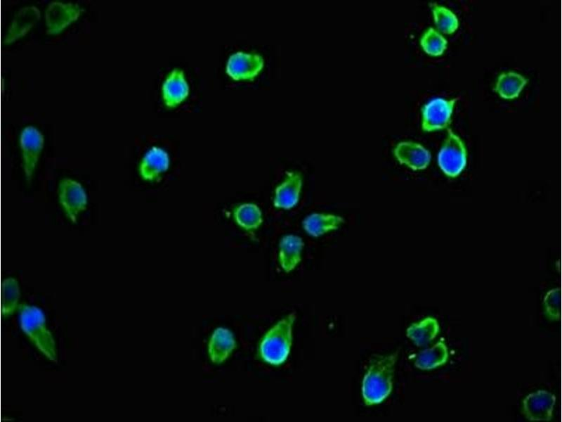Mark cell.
Here are the masks:
<instances>
[{
    "mask_svg": "<svg viewBox=\"0 0 562 422\" xmlns=\"http://www.w3.org/2000/svg\"><path fill=\"white\" fill-rule=\"evenodd\" d=\"M235 222L246 230L257 229L262 223L260 208L253 203H244L237 207L233 212Z\"/></svg>",
    "mask_w": 562,
    "mask_h": 422,
    "instance_id": "obj_22",
    "label": "cell"
},
{
    "mask_svg": "<svg viewBox=\"0 0 562 422\" xmlns=\"http://www.w3.org/2000/svg\"><path fill=\"white\" fill-rule=\"evenodd\" d=\"M393 154L400 164H405L413 170L427 167L431 161V153L423 146L412 141H401L393 149Z\"/></svg>",
    "mask_w": 562,
    "mask_h": 422,
    "instance_id": "obj_11",
    "label": "cell"
},
{
    "mask_svg": "<svg viewBox=\"0 0 562 422\" xmlns=\"http://www.w3.org/2000/svg\"><path fill=\"white\" fill-rule=\"evenodd\" d=\"M162 98L169 108H174L189 95V86L183 71L175 68L167 75L162 88Z\"/></svg>",
    "mask_w": 562,
    "mask_h": 422,
    "instance_id": "obj_13",
    "label": "cell"
},
{
    "mask_svg": "<svg viewBox=\"0 0 562 422\" xmlns=\"http://www.w3.org/2000/svg\"><path fill=\"white\" fill-rule=\"evenodd\" d=\"M41 15L35 6L21 8L13 18L5 37V43L8 44L25 35L37 23Z\"/></svg>",
    "mask_w": 562,
    "mask_h": 422,
    "instance_id": "obj_14",
    "label": "cell"
},
{
    "mask_svg": "<svg viewBox=\"0 0 562 422\" xmlns=\"http://www.w3.org/2000/svg\"><path fill=\"white\" fill-rule=\"evenodd\" d=\"M301 188V174L298 172H288L285 179L275 188L274 206L285 210L294 207L299 200Z\"/></svg>",
    "mask_w": 562,
    "mask_h": 422,
    "instance_id": "obj_12",
    "label": "cell"
},
{
    "mask_svg": "<svg viewBox=\"0 0 562 422\" xmlns=\"http://www.w3.org/2000/svg\"><path fill=\"white\" fill-rule=\"evenodd\" d=\"M398 355V351H396L371 359L362 384V395L367 406L378 404L391 394Z\"/></svg>",
    "mask_w": 562,
    "mask_h": 422,
    "instance_id": "obj_1",
    "label": "cell"
},
{
    "mask_svg": "<svg viewBox=\"0 0 562 422\" xmlns=\"http://www.w3.org/2000/svg\"><path fill=\"white\" fill-rule=\"evenodd\" d=\"M18 309L23 332L44 356L52 362H56L55 341L46 327L43 312L37 307L26 303H20Z\"/></svg>",
    "mask_w": 562,
    "mask_h": 422,
    "instance_id": "obj_3",
    "label": "cell"
},
{
    "mask_svg": "<svg viewBox=\"0 0 562 422\" xmlns=\"http://www.w3.org/2000/svg\"><path fill=\"white\" fill-rule=\"evenodd\" d=\"M58 198L67 217L76 223L78 216L86 210L88 203L86 193L77 181L65 177L58 186Z\"/></svg>",
    "mask_w": 562,
    "mask_h": 422,
    "instance_id": "obj_6",
    "label": "cell"
},
{
    "mask_svg": "<svg viewBox=\"0 0 562 422\" xmlns=\"http://www.w3.org/2000/svg\"><path fill=\"white\" fill-rule=\"evenodd\" d=\"M556 396L544 390H539L525 397L522 411L530 421H549L553 417Z\"/></svg>",
    "mask_w": 562,
    "mask_h": 422,
    "instance_id": "obj_9",
    "label": "cell"
},
{
    "mask_svg": "<svg viewBox=\"0 0 562 422\" xmlns=\"http://www.w3.org/2000/svg\"><path fill=\"white\" fill-rule=\"evenodd\" d=\"M435 23L445 34H452L458 28V19L455 14L445 7L430 4Z\"/></svg>",
    "mask_w": 562,
    "mask_h": 422,
    "instance_id": "obj_24",
    "label": "cell"
},
{
    "mask_svg": "<svg viewBox=\"0 0 562 422\" xmlns=\"http://www.w3.org/2000/svg\"><path fill=\"white\" fill-rule=\"evenodd\" d=\"M528 82L517 72H503L498 77L494 90L503 98L513 99L519 96Z\"/></svg>",
    "mask_w": 562,
    "mask_h": 422,
    "instance_id": "obj_21",
    "label": "cell"
},
{
    "mask_svg": "<svg viewBox=\"0 0 562 422\" xmlns=\"http://www.w3.org/2000/svg\"><path fill=\"white\" fill-rule=\"evenodd\" d=\"M439 329L438 320L434 317L427 316L410 325L406 330V335L417 347H422L436 338Z\"/></svg>",
    "mask_w": 562,
    "mask_h": 422,
    "instance_id": "obj_19",
    "label": "cell"
},
{
    "mask_svg": "<svg viewBox=\"0 0 562 422\" xmlns=\"http://www.w3.org/2000/svg\"><path fill=\"white\" fill-rule=\"evenodd\" d=\"M447 44L446 39L433 27H429L420 39L424 51L433 56L442 55L447 48Z\"/></svg>",
    "mask_w": 562,
    "mask_h": 422,
    "instance_id": "obj_25",
    "label": "cell"
},
{
    "mask_svg": "<svg viewBox=\"0 0 562 422\" xmlns=\"http://www.w3.org/2000/svg\"><path fill=\"white\" fill-rule=\"evenodd\" d=\"M44 145L43 134L34 126H27L20 135L22 167L27 183L32 180Z\"/></svg>",
    "mask_w": 562,
    "mask_h": 422,
    "instance_id": "obj_5",
    "label": "cell"
},
{
    "mask_svg": "<svg viewBox=\"0 0 562 422\" xmlns=\"http://www.w3.org/2000/svg\"><path fill=\"white\" fill-rule=\"evenodd\" d=\"M344 222L342 217L325 213H313L302 222L305 231L313 237H319L327 232L336 230Z\"/></svg>",
    "mask_w": 562,
    "mask_h": 422,
    "instance_id": "obj_18",
    "label": "cell"
},
{
    "mask_svg": "<svg viewBox=\"0 0 562 422\" xmlns=\"http://www.w3.org/2000/svg\"><path fill=\"white\" fill-rule=\"evenodd\" d=\"M457 100L438 98L424 105L422 108V129L432 132L447 127Z\"/></svg>",
    "mask_w": 562,
    "mask_h": 422,
    "instance_id": "obj_10",
    "label": "cell"
},
{
    "mask_svg": "<svg viewBox=\"0 0 562 422\" xmlns=\"http://www.w3.org/2000/svg\"><path fill=\"white\" fill-rule=\"evenodd\" d=\"M263 65L261 56L238 51L229 57L226 70L233 80H251L260 73Z\"/></svg>",
    "mask_w": 562,
    "mask_h": 422,
    "instance_id": "obj_8",
    "label": "cell"
},
{
    "mask_svg": "<svg viewBox=\"0 0 562 422\" xmlns=\"http://www.w3.org/2000/svg\"><path fill=\"white\" fill-rule=\"evenodd\" d=\"M296 314L292 312L279 321L264 335L259 345L261 359L271 365L278 366L287 359L292 340V326Z\"/></svg>",
    "mask_w": 562,
    "mask_h": 422,
    "instance_id": "obj_2",
    "label": "cell"
},
{
    "mask_svg": "<svg viewBox=\"0 0 562 422\" xmlns=\"http://www.w3.org/2000/svg\"><path fill=\"white\" fill-rule=\"evenodd\" d=\"M20 296L18 281L14 278L6 279L1 285V312L5 316L12 314L17 307Z\"/></svg>",
    "mask_w": 562,
    "mask_h": 422,
    "instance_id": "obj_23",
    "label": "cell"
},
{
    "mask_svg": "<svg viewBox=\"0 0 562 422\" xmlns=\"http://www.w3.org/2000/svg\"><path fill=\"white\" fill-rule=\"evenodd\" d=\"M438 162L443 172L451 177L458 176L466 166L465 146L450 129H448L447 136L438 153Z\"/></svg>",
    "mask_w": 562,
    "mask_h": 422,
    "instance_id": "obj_4",
    "label": "cell"
},
{
    "mask_svg": "<svg viewBox=\"0 0 562 422\" xmlns=\"http://www.w3.org/2000/svg\"><path fill=\"white\" fill-rule=\"evenodd\" d=\"M83 11L84 9L75 3L51 2L44 14L46 32L49 34L60 33L76 21Z\"/></svg>",
    "mask_w": 562,
    "mask_h": 422,
    "instance_id": "obj_7",
    "label": "cell"
},
{
    "mask_svg": "<svg viewBox=\"0 0 562 422\" xmlns=\"http://www.w3.org/2000/svg\"><path fill=\"white\" fill-rule=\"evenodd\" d=\"M544 312L551 321H556L561 315V291L558 288L549 290L543 299Z\"/></svg>",
    "mask_w": 562,
    "mask_h": 422,
    "instance_id": "obj_26",
    "label": "cell"
},
{
    "mask_svg": "<svg viewBox=\"0 0 562 422\" xmlns=\"http://www.w3.org/2000/svg\"><path fill=\"white\" fill-rule=\"evenodd\" d=\"M169 166V156L166 151L152 147L143 156L139 165V174L146 181H153L166 172Z\"/></svg>",
    "mask_w": 562,
    "mask_h": 422,
    "instance_id": "obj_15",
    "label": "cell"
},
{
    "mask_svg": "<svg viewBox=\"0 0 562 422\" xmlns=\"http://www.w3.org/2000/svg\"><path fill=\"white\" fill-rule=\"evenodd\" d=\"M448 357L445 343L440 340L432 347L421 351L416 357L414 366L421 370H431L445 364Z\"/></svg>",
    "mask_w": 562,
    "mask_h": 422,
    "instance_id": "obj_20",
    "label": "cell"
},
{
    "mask_svg": "<svg viewBox=\"0 0 562 422\" xmlns=\"http://www.w3.org/2000/svg\"><path fill=\"white\" fill-rule=\"evenodd\" d=\"M304 246L302 238L294 234L284 236L279 244V262L287 273L292 271L301 261Z\"/></svg>",
    "mask_w": 562,
    "mask_h": 422,
    "instance_id": "obj_17",
    "label": "cell"
},
{
    "mask_svg": "<svg viewBox=\"0 0 562 422\" xmlns=\"http://www.w3.org/2000/svg\"><path fill=\"white\" fill-rule=\"evenodd\" d=\"M236 347L233 333L227 328H217L211 334L208 344V353L215 364L223 362Z\"/></svg>",
    "mask_w": 562,
    "mask_h": 422,
    "instance_id": "obj_16",
    "label": "cell"
}]
</instances>
